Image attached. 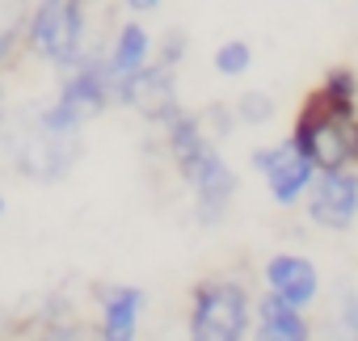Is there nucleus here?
Instances as JSON below:
<instances>
[{
	"instance_id": "7ed1b4c3",
	"label": "nucleus",
	"mask_w": 358,
	"mask_h": 341,
	"mask_svg": "<svg viewBox=\"0 0 358 341\" xmlns=\"http://www.w3.org/2000/svg\"><path fill=\"white\" fill-rule=\"evenodd\" d=\"M110 101H114V93H110L106 55L76 59V72L68 76V85L59 89V97L38 114V122H43V126H51V131L80 135V126H85L89 118H97Z\"/></svg>"
},
{
	"instance_id": "2eb2a0df",
	"label": "nucleus",
	"mask_w": 358,
	"mask_h": 341,
	"mask_svg": "<svg viewBox=\"0 0 358 341\" xmlns=\"http://www.w3.org/2000/svg\"><path fill=\"white\" fill-rule=\"evenodd\" d=\"M320 93H329L333 101L358 106V72H354V68H329L324 80H320Z\"/></svg>"
},
{
	"instance_id": "ddd939ff",
	"label": "nucleus",
	"mask_w": 358,
	"mask_h": 341,
	"mask_svg": "<svg viewBox=\"0 0 358 341\" xmlns=\"http://www.w3.org/2000/svg\"><path fill=\"white\" fill-rule=\"evenodd\" d=\"M257 328H262L266 337H274V341H303V337H308L303 307L287 303V299L274 295V291L257 303Z\"/></svg>"
},
{
	"instance_id": "6ab92c4d",
	"label": "nucleus",
	"mask_w": 358,
	"mask_h": 341,
	"mask_svg": "<svg viewBox=\"0 0 358 341\" xmlns=\"http://www.w3.org/2000/svg\"><path fill=\"white\" fill-rule=\"evenodd\" d=\"M160 64H169V68H177V64H182V34H169V38H164Z\"/></svg>"
},
{
	"instance_id": "4468645a",
	"label": "nucleus",
	"mask_w": 358,
	"mask_h": 341,
	"mask_svg": "<svg viewBox=\"0 0 358 341\" xmlns=\"http://www.w3.org/2000/svg\"><path fill=\"white\" fill-rule=\"evenodd\" d=\"M26 0H0V64H5L26 30Z\"/></svg>"
},
{
	"instance_id": "423d86ee",
	"label": "nucleus",
	"mask_w": 358,
	"mask_h": 341,
	"mask_svg": "<svg viewBox=\"0 0 358 341\" xmlns=\"http://www.w3.org/2000/svg\"><path fill=\"white\" fill-rule=\"evenodd\" d=\"M308 215L316 228L345 232L358 215V173L350 168H316L308 186Z\"/></svg>"
},
{
	"instance_id": "39448f33",
	"label": "nucleus",
	"mask_w": 358,
	"mask_h": 341,
	"mask_svg": "<svg viewBox=\"0 0 358 341\" xmlns=\"http://www.w3.org/2000/svg\"><path fill=\"white\" fill-rule=\"evenodd\" d=\"M249 333V295L241 282H203L190 307V337L236 341Z\"/></svg>"
},
{
	"instance_id": "f8f14e48",
	"label": "nucleus",
	"mask_w": 358,
	"mask_h": 341,
	"mask_svg": "<svg viewBox=\"0 0 358 341\" xmlns=\"http://www.w3.org/2000/svg\"><path fill=\"white\" fill-rule=\"evenodd\" d=\"M139 312H143V291L139 286H114L101 303V337L106 341H127L139 328Z\"/></svg>"
},
{
	"instance_id": "dca6fc26",
	"label": "nucleus",
	"mask_w": 358,
	"mask_h": 341,
	"mask_svg": "<svg viewBox=\"0 0 358 341\" xmlns=\"http://www.w3.org/2000/svg\"><path fill=\"white\" fill-rule=\"evenodd\" d=\"M274 97H266V93H245L241 101H236V118L241 122H249V126H266V122H274Z\"/></svg>"
},
{
	"instance_id": "20e7f679",
	"label": "nucleus",
	"mask_w": 358,
	"mask_h": 341,
	"mask_svg": "<svg viewBox=\"0 0 358 341\" xmlns=\"http://www.w3.org/2000/svg\"><path fill=\"white\" fill-rule=\"evenodd\" d=\"M80 38H85V0H38L30 13V47L55 64L72 68L80 59Z\"/></svg>"
},
{
	"instance_id": "412c9836",
	"label": "nucleus",
	"mask_w": 358,
	"mask_h": 341,
	"mask_svg": "<svg viewBox=\"0 0 358 341\" xmlns=\"http://www.w3.org/2000/svg\"><path fill=\"white\" fill-rule=\"evenodd\" d=\"M0 122H5V89H0Z\"/></svg>"
},
{
	"instance_id": "f03ea898",
	"label": "nucleus",
	"mask_w": 358,
	"mask_h": 341,
	"mask_svg": "<svg viewBox=\"0 0 358 341\" xmlns=\"http://www.w3.org/2000/svg\"><path fill=\"white\" fill-rule=\"evenodd\" d=\"M291 143L316 168H350L358 164V106L333 101L329 93L312 89L295 114Z\"/></svg>"
},
{
	"instance_id": "9d476101",
	"label": "nucleus",
	"mask_w": 358,
	"mask_h": 341,
	"mask_svg": "<svg viewBox=\"0 0 358 341\" xmlns=\"http://www.w3.org/2000/svg\"><path fill=\"white\" fill-rule=\"evenodd\" d=\"M266 282H270L274 295H282V299L295 303V307H308V303L316 299V291H320V274H316V266H312L308 257H295V253H278V257H270V266H266Z\"/></svg>"
},
{
	"instance_id": "4be33fe9",
	"label": "nucleus",
	"mask_w": 358,
	"mask_h": 341,
	"mask_svg": "<svg viewBox=\"0 0 358 341\" xmlns=\"http://www.w3.org/2000/svg\"><path fill=\"white\" fill-rule=\"evenodd\" d=\"M0 215H5V198H0Z\"/></svg>"
},
{
	"instance_id": "6e6552de",
	"label": "nucleus",
	"mask_w": 358,
	"mask_h": 341,
	"mask_svg": "<svg viewBox=\"0 0 358 341\" xmlns=\"http://www.w3.org/2000/svg\"><path fill=\"white\" fill-rule=\"evenodd\" d=\"M114 101H122V106H131V110H139L143 118H152V122H169L177 110V89H173V68L169 64H143L122 89H118V97Z\"/></svg>"
},
{
	"instance_id": "1a4fd4ad",
	"label": "nucleus",
	"mask_w": 358,
	"mask_h": 341,
	"mask_svg": "<svg viewBox=\"0 0 358 341\" xmlns=\"http://www.w3.org/2000/svg\"><path fill=\"white\" fill-rule=\"evenodd\" d=\"M312 177H316V164H312V160H308L291 139L274 147V160H270V168H266V182H270V194H274V203H278V207L299 203V198L308 194Z\"/></svg>"
},
{
	"instance_id": "aec40b11",
	"label": "nucleus",
	"mask_w": 358,
	"mask_h": 341,
	"mask_svg": "<svg viewBox=\"0 0 358 341\" xmlns=\"http://www.w3.org/2000/svg\"><path fill=\"white\" fill-rule=\"evenodd\" d=\"M127 5H131L135 13H148V9H156V5H160V0H127Z\"/></svg>"
},
{
	"instance_id": "f3484780",
	"label": "nucleus",
	"mask_w": 358,
	"mask_h": 341,
	"mask_svg": "<svg viewBox=\"0 0 358 341\" xmlns=\"http://www.w3.org/2000/svg\"><path fill=\"white\" fill-rule=\"evenodd\" d=\"M249 47L241 43V38H232V43H224L220 51H215V72L220 76H245L249 72Z\"/></svg>"
},
{
	"instance_id": "a211bd4d",
	"label": "nucleus",
	"mask_w": 358,
	"mask_h": 341,
	"mask_svg": "<svg viewBox=\"0 0 358 341\" xmlns=\"http://www.w3.org/2000/svg\"><path fill=\"white\" fill-rule=\"evenodd\" d=\"M341 324L350 333H358V295L354 291H341Z\"/></svg>"
},
{
	"instance_id": "f257e3e1",
	"label": "nucleus",
	"mask_w": 358,
	"mask_h": 341,
	"mask_svg": "<svg viewBox=\"0 0 358 341\" xmlns=\"http://www.w3.org/2000/svg\"><path fill=\"white\" fill-rule=\"evenodd\" d=\"M169 152H173V164H177V173L186 177V186L194 190V211L199 219L211 228L220 224V215L228 211L232 194H236V173L228 168V160L215 152V143L207 139L203 122L190 118L186 110H177L169 122Z\"/></svg>"
},
{
	"instance_id": "9b49d317",
	"label": "nucleus",
	"mask_w": 358,
	"mask_h": 341,
	"mask_svg": "<svg viewBox=\"0 0 358 341\" xmlns=\"http://www.w3.org/2000/svg\"><path fill=\"white\" fill-rule=\"evenodd\" d=\"M148 51H152V43H148V30H143V26L127 22V26L114 34V47L106 51V72H110V93H114V97H118V89L148 64Z\"/></svg>"
},
{
	"instance_id": "0eeeda50",
	"label": "nucleus",
	"mask_w": 358,
	"mask_h": 341,
	"mask_svg": "<svg viewBox=\"0 0 358 341\" xmlns=\"http://www.w3.org/2000/svg\"><path fill=\"white\" fill-rule=\"evenodd\" d=\"M76 160V135L68 131H51L43 122H34V131L17 143V168L34 182H55L64 177Z\"/></svg>"
}]
</instances>
